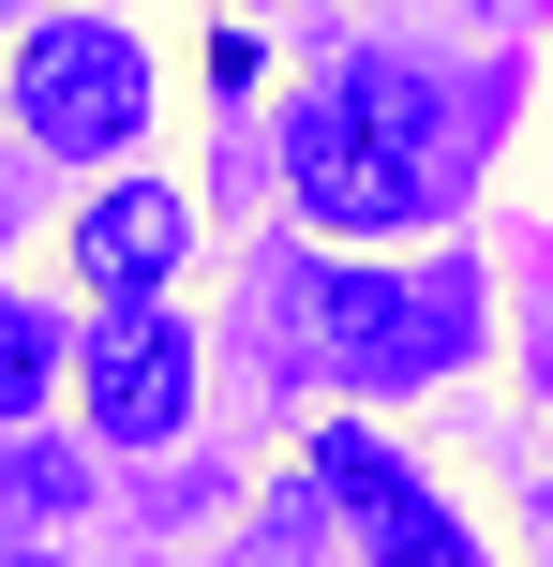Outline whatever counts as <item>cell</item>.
<instances>
[{"label": "cell", "instance_id": "1", "mask_svg": "<svg viewBox=\"0 0 553 567\" xmlns=\"http://www.w3.org/2000/svg\"><path fill=\"white\" fill-rule=\"evenodd\" d=\"M434 150H449V105L419 60H345V75H315V105L285 120V195L299 225L329 239H389V225H434Z\"/></svg>", "mask_w": 553, "mask_h": 567}, {"label": "cell", "instance_id": "2", "mask_svg": "<svg viewBox=\"0 0 553 567\" xmlns=\"http://www.w3.org/2000/svg\"><path fill=\"white\" fill-rule=\"evenodd\" d=\"M315 359L345 389H419L479 359V269H315Z\"/></svg>", "mask_w": 553, "mask_h": 567}, {"label": "cell", "instance_id": "3", "mask_svg": "<svg viewBox=\"0 0 553 567\" xmlns=\"http://www.w3.org/2000/svg\"><path fill=\"white\" fill-rule=\"evenodd\" d=\"M16 120L30 150H75V165H105V150L150 135V45L120 16H60L16 45Z\"/></svg>", "mask_w": 553, "mask_h": 567}, {"label": "cell", "instance_id": "4", "mask_svg": "<svg viewBox=\"0 0 553 567\" xmlns=\"http://www.w3.org/2000/svg\"><path fill=\"white\" fill-rule=\"evenodd\" d=\"M75 389H90V433L105 449H165L195 419V329L165 299H105L90 343H75Z\"/></svg>", "mask_w": 553, "mask_h": 567}, {"label": "cell", "instance_id": "5", "mask_svg": "<svg viewBox=\"0 0 553 567\" xmlns=\"http://www.w3.org/2000/svg\"><path fill=\"white\" fill-rule=\"evenodd\" d=\"M315 493L359 523V553H375V567H479V538L449 523V493L419 478V463H389L359 419H329V433H315Z\"/></svg>", "mask_w": 553, "mask_h": 567}, {"label": "cell", "instance_id": "6", "mask_svg": "<svg viewBox=\"0 0 553 567\" xmlns=\"http://www.w3.org/2000/svg\"><path fill=\"white\" fill-rule=\"evenodd\" d=\"M180 255H195V195H180V179H105V195L75 209V269L105 284V299H150Z\"/></svg>", "mask_w": 553, "mask_h": 567}, {"label": "cell", "instance_id": "7", "mask_svg": "<svg viewBox=\"0 0 553 567\" xmlns=\"http://www.w3.org/2000/svg\"><path fill=\"white\" fill-rule=\"evenodd\" d=\"M60 389V313H30V299H0V419H30V403Z\"/></svg>", "mask_w": 553, "mask_h": 567}, {"label": "cell", "instance_id": "8", "mask_svg": "<svg viewBox=\"0 0 553 567\" xmlns=\"http://www.w3.org/2000/svg\"><path fill=\"white\" fill-rule=\"evenodd\" d=\"M0 508H75V463H45V449L0 463Z\"/></svg>", "mask_w": 553, "mask_h": 567}, {"label": "cell", "instance_id": "9", "mask_svg": "<svg viewBox=\"0 0 553 567\" xmlns=\"http://www.w3.org/2000/svg\"><path fill=\"white\" fill-rule=\"evenodd\" d=\"M0 239H16V179H0Z\"/></svg>", "mask_w": 553, "mask_h": 567}, {"label": "cell", "instance_id": "10", "mask_svg": "<svg viewBox=\"0 0 553 567\" xmlns=\"http://www.w3.org/2000/svg\"><path fill=\"white\" fill-rule=\"evenodd\" d=\"M16 567H45V553H16Z\"/></svg>", "mask_w": 553, "mask_h": 567}]
</instances>
